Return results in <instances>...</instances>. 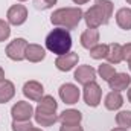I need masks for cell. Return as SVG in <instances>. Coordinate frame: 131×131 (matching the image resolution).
Returning a JSON list of instances; mask_svg holds the SVG:
<instances>
[{
	"label": "cell",
	"mask_w": 131,
	"mask_h": 131,
	"mask_svg": "<svg viewBox=\"0 0 131 131\" xmlns=\"http://www.w3.org/2000/svg\"><path fill=\"white\" fill-rule=\"evenodd\" d=\"M111 15H113V3L110 0H95V6H92L84 14V20L89 28L96 29L101 25H107Z\"/></svg>",
	"instance_id": "6da1fadb"
},
{
	"label": "cell",
	"mask_w": 131,
	"mask_h": 131,
	"mask_svg": "<svg viewBox=\"0 0 131 131\" xmlns=\"http://www.w3.org/2000/svg\"><path fill=\"white\" fill-rule=\"evenodd\" d=\"M57 108L58 104L53 99V96H43L38 102V107L35 108V121L41 127H50L58 121L57 116Z\"/></svg>",
	"instance_id": "7a4b0ae2"
},
{
	"label": "cell",
	"mask_w": 131,
	"mask_h": 131,
	"mask_svg": "<svg viewBox=\"0 0 131 131\" xmlns=\"http://www.w3.org/2000/svg\"><path fill=\"white\" fill-rule=\"evenodd\" d=\"M46 47L50 52L57 53L58 57L69 53L70 49H72V35H70V32L64 28L53 29L46 37Z\"/></svg>",
	"instance_id": "3957f363"
},
{
	"label": "cell",
	"mask_w": 131,
	"mask_h": 131,
	"mask_svg": "<svg viewBox=\"0 0 131 131\" xmlns=\"http://www.w3.org/2000/svg\"><path fill=\"white\" fill-rule=\"evenodd\" d=\"M84 17V12L81 11V8H61L53 11V14L50 15V21L55 26H61L64 29H75L81 18Z\"/></svg>",
	"instance_id": "277c9868"
},
{
	"label": "cell",
	"mask_w": 131,
	"mask_h": 131,
	"mask_svg": "<svg viewBox=\"0 0 131 131\" xmlns=\"http://www.w3.org/2000/svg\"><path fill=\"white\" fill-rule=\"evenodd\" d=\"M26 47L28 41L25 38H15L6 46V55L12 61H21L26 58Z\"/></svg>",
	"instance_id": "5b68a950"
},
{
	"label": "cell",
	"mask_w": 131,
	"mask_h": 131,
	"mask_svg": "<svg viewBox=\"0 0 131 131\" xmlns=\"http://www.w3.org/2000/svg\"><path fill=\"white\" fill-rule=\"evenodd\" d=\"M11 114H12V119L17 121V122H28V121H31V117H32L34 108L29 102L18 101L17 104L12 105Z\"/></svg>",
	"instance_id": "8992f818"
},
{
	"label": "cell",
	"mask_w": 131,
	"mask_h": 131,
	"mask_svg": "<svg viewBox=\"0 0 131 131\" xmlns=\"http://www.w3.org/2000/svg\"><path fill=\"white\" fill-rule=\"evenodd\" d=\"M102 98V90L96 84V81L84 85V101L89 107H98Z\"/></svg>",
	"instance_id": "52a82bcc"
},
{
	"label": "cell",
	"mask_w": 131,
	"mask_h": 131,
	"mask_svg": "<svg viewBox=\"0 0 131 131\" xmlns=\"http://www.w3.org/2000/svg\"><path fill=\"white\" fill-rule=\"evenodd\" d=\"M8 23L9 25H14V26H20L26 21L28 18V9L23 6V5H14L8 9Z\"/></svg>",
	"instance_id": "ba28073f"
},
{
	"label": "cell",
	"mask_w": 131,
	"mask_h": 131,
	"mask_svg": "<svg viewBox=\"0 0 131 131\" xmlns=\"http://www.w3.org/2000/svg\"><path fill=\"white\" fill-rule=\"evenodd\" d=\"M60 98L63 102L69 104V105H73L79 101V89L75 85V84H63L60 87Z\"/></svg>",
	"instance_id": "9c48e42d"
},
{
	"label": "cell",
	"mask_w": 131,
	"mask_h": 131,
	"mask_svg": "<svg viewBox=\"0 0 131 131\" xmlns=\"http://www.w3.org/2000/svg\"><path fill=\"white\" fill-rule=\"evenodd\" d=\"M78 60H79L78 53L69 52V53H64V55H60L57 58V61H55V66L61 72H69V70H72L75 66L78 64Z\"/></svg>",
	"instance_id": "30bf717a"
},
{
	"label": "cell",
	"mask_w": 131,
	"mask_h": 131,
	"mask_svg": "<svg viewBox=\"0 0 131 131\" xmlns=\"http://www.w3.org/2000/svg\"><path fill=\"white\" fill-rule=\"evenodd\" d=\"M75 79L82 85H85L89 82H93L96 79V70L92 66H79L75 70Z\"/></svg>",
	"instance_id": "8fae6325"
},
{
	"label": "cell",
	"mask_w": 131,
	"mask_h": 131,
	"mask_svg": "<svg viewBox=\"0 0 131 131\" xmlns=\"http://www.w3.org/2000/svg\"><path fill=\"white\" fill-rule=\"evenodd\" d=\"M131 84V76L127 73H114L108 79V85L113 92H122Z\"/></svg>",
	"instance_id": "7c38bea8"
},
{
	"label": "cell",
	"mask_w": 131,
	"mask_h": 131,
	"mask_svg": "<svg viewBox=\"0 0 131 131\" xmlns=\"http://www.w3.org/2000/svg\"><path fill=\"white\" fill-rule=\"evenodd\" d=\"M43 92L44 89L38 81H28L23 85V95L31 101H40L43 98Z\"/></svg>",
	"instance_id": "4fadbf2b"
},
{
	"label": "cell",
	"mask_w": 131,
	"mask_h": 131,
	"mask_svg": "<svg viewBox=\"0 0 131 131\" xmlns=\"http://www.w3.org/2000/svg\"><path fill=\"white\" fill-rule=\"evenodd\" d=\"M99 41V32L98 29H93V28H89L87 31H84L81 35V46L85 47V49H92L98 44Z\"/></svg>",
	"instance_id": "5bb4252c"
},
{
	"label": "cell",
	"mask_w": 131,
	"mask_h": 131,
	"mask_svg": "<svg viewBox=\"0 0 131 131\" xmlns=\"http://www.w3.org/2000/svg\"><path fill=\"white\" fill-rule=\"evenodd\" d=\"M82 119V114L78 111V110H64L60 116H58V121L63 124V125H76L79 124Z\"/></svg>",
	"instance_id": "9a60e30c"
},
{
	"label": "cell",
	"mask_w": 131,
	"mask_h": 131,
	"mask_svg": "<svg viewBox=\"0 0 131 131\" xmlns=\"http://www.w3.org/2000/svg\"><path fill=\"white\" fill-rule=\"evenodd\" d=\"M46 57V50L38 46V44H28L26 47V60H29L31 63H40L41 60H44Z\"/></svg>",
	"instance_id": "2e32d148"
},
{
	"label": "cell",
	"mask_w": 131,
	"mask_h": 131,
	"mask_svg": "<svg viewBox=\"0 0 131 131\" xmlns=\"http://www.w3.org/2000/svg\"><path fill=\"white\" fill-rule=\"evenodd\" d=\"M116 23L121 29L130 31L131 29V9L130 8H121L116 14Z\"/></svg>",
	"instance_id": "e0dca14e"
},
{
	"label": "cell",
	"mask_w": 131,
	"mask_h": 131,
	"mask_svg": "<svg viewBox=\"0 0 131 131\" xmlns=\"http://www.w3.org/2000/svg\"><path fill=\"white\" fill-rule=\"evenodd\" d=\"M15 95V87L11 81L3 79L0 81V104H6L8 101L14 98Z\"/></svg>",
	"instance_id": "ac0fdd59"
},
{
	"label": "cell",
	"mask_w": 131,
	"mask_h": 131,
	"mask_svg": "<svg viewBox=\"0 0 131 131\" xmlns=\"http://www.w3.org/2000/svg\"><path fill=\"white\" fill-rule=\"evenodd\" d=\"M105 108L107 110H119L122 105H124V98L121 95V92H110L107 96H105Z\"/></svg>",
	"instance_id": "d6986e66"
},
{
	"label": "cell",
	"mask_w": 131,
	"mask_h": 131,
	"mask_svg": "<svg viewBox=\"0 0 131 131\" xmlns=\"http://www.w3.org/2000/svg\"><path fill=\"white\" fill-rule=\"evenodd\" d=\"M107 60L113 64H119L122 60H124V55H122V46L119 43H113L110 46V50H108V55H107Z\"/></svg>",
	"instance_id": "ffe728a7"
},
{
	"label": "cell",
	"mask_w": 131,
	"mask_h": 131,
	"mask_svg": "<svg viewBox=\"0 0 131 131\" xmlns=\"http://www.w3.org/2000/svg\"><path fill=\"white\" fill-rule=\"evenodd\" d=\"M108 50H110V46H108V44H96L95 47H92V49H90V57H92V58H95V60L107 58Z\"/></svg>",
	"instance_id": "44dd1931"
},
{
	"label": "cell",
	"mask_w": 131,
	"mask_h": 131,
	"mask_svg": "<svg viewBox=\"0 0 131 131\" xmlns=\"http://www.w3.org/2000/svg\"><path fill=\"white\" fill-rule=\"evenodd\" d=\"M116 122H117L119 127L128 130V128L131 127V111H128V110H125V111H119L117 116H116Z\"/></svg>",
	"instance_id": "7402d4cb"
},
{
	"label": "cell",
	"mask_w": 131,
	"mask_h": 131,
	"mask_svg": "<svg viewBox=\"0 0 131 131\" xmlns=\"http://www.w3.org/2000/svg\"><path fill=\"white\" fill-rule=\"evenodd\" d=\"M98 73H99V76H101L104 81L108 82V79L116 73V70H114L113 66H110V64H101L99 66V69H98Z\"/></svg>",
	"instance_id": "603a6c76"
},
{
	"label": "cell",
	"mask_w": 131,
	"mask_h": 131,
	"mask_svg": "<svg viewBox=\"0 0 131 131\" xmlns=\"http://www.w3.org/2000/svg\"><path fill=\"white\" fill-rule=\"evenodd\" d=\"M9 35H11L9 23L0 18V43H2V41H5V40H8V38H9Z\"/></svg>",
	"instance_id": "cb8c5ba5"
},
{
	"label": "cell",
	"mask_w": 131,
	"mask_h": 131,
	"mask_svg": "<svg viewBox=\"0 0 131 131\" xmlns=\"http://www.w3.org/2000/svg\"><path fill=\"white\" fill-rule=\"evenodd\" d=\"M55 3H57V0H34L35 8H37V9H41V11L50 9Z\"/></svg>",
	"instance_id": "d4e9b609"
},
{
	"label": "cell",
	"mask_w": 131,
	"mask_h": 131,
	"mask_svg": "<svg viewBox=\"0 0 131 131\" xmlns=\"http://www.w3.org/2000/svg\"><path fill=\"white\" fill-rule=\"evenodd\" d=\"M122 55H124V60H127L128 63H131V43L122 46Z\"/></svg>",
	"instance_id": "484cf974"
},
{
	"label": "cell",
	"mask_w": 131,
	"mask_h": 131,
	"mask_svg": "<svg viewBox=\"0 0 131 131\" xmlns=\"http://www.w3.org/2000/svg\"><path fill=\"white\" fill-rule=\"evenodd\" d=\"M60 131H84L82 130V127H79V124H76V125H63Z\"/></svg>",
	"instance_id": "4316f807"
},
{
	"label": "cell",
	"mask_w": 131,
	"mask_h": 131,
	"mask_svg": "<svg viewBox=\"0 0 131 131\" xmlns=\"http://www.w3.org/2000/svg\"><path fill=\"white\" fill-rule=\"evenodd\" d=\"M73 3H76V5H84V3H87V2H90V0H72Z\"/></svg>",
	"instance_id": "83f0119b"
},
{
	"label": "cell",
	"mask_w": 131,
	"mask_h": 131,
	"mask_svg": "<svg viewBox=\"0 0 131 131\" xmlns=\"http://www.w3.org/2000/svg\"><path fill=\"white\" fill-rule=\"evenodd\" d=\"M25 131H43V130H40V128H35V127H32V125H31L28 130H25Z\"/></svg>",
	"instance_id": "f1b7e54d"
},
{
	"label": "cell",
	"mask_w": 131,
	"mask_h": 131,
	"mask_svg": "<svg viewBox=\"0 0 131 131\" xmlns=\"http://www.w3.org/2000/svg\"><path fill=\"white\" fill-rule=\"evenodd\" d=\"M5 79V72H3V69L0 67V81H3Z\"/></svg>",
	"instance_id": "f546056e"
},
{
	"label": "cell",
	"mask_w": 131,
	"mask_h": 131,
	"mask_svg": "<svg viewBox=\"0 0 131 131\" xmlns=\"http://www.w3.org/2000/svg\"><path fill=\"white\" fill-rule=\"evenodd\" d=\"M111 131H128L127 128H122V127H119V128H113Z\"/></svg>",
	"instance_id": "4dcf8cb0"
},
{
	"label": "cell",
	"mask_w": 131,
	"mask_h": 131,
	"mask_svg": "<svg viewBox=\"0 0 131 131\" xmlns=\"http://www.w3.org/2000/svg\"><path fill=\"white\" fill-rule=\"evenodd\" d=\"M128 101L131 102V87H130V90H128Z\"/></svg>",
	"instance_id": "1f68e13d"
},
{
	"label": "cell",
	"mask_w": 131,
	"mask_h": 131,
	"mask_svg": "<svg viewBox=\"0 0 131 131\" xmlns=\"http://www.w3.org/2000/svg\"><path fill=\"white\" fill-rule=\"evenodd\" d=\"M127 3H130V5H131V0H127Z\"/></svg>",
	"instance_id": "d6a6232c"
},
{
	"label": "cell",
	"mask_w": 131,
	"mask_h": 131,
	"mask_svg": "<svg viewBox=\"0 0 131 131\" xmlns=\"http://www.w3.org/2000/svg\"><path fill=\"white\" fill-rule=\"evenodd\" d=\"M18 2H26V0H18Z\"/></svg>",
	"instance_id": "836d02e7"
},
{
	"label": "cell",
	"mask_w": 131,
	"mask_h": 131,
	"mask_svg": "<svg viewBox=\"0 0 131 131\" xmlns=\"http://www.w3.org/2000/svg\"><path fill=\"white\" fill-rule=\"evenodd\" d=\"M130 70H131V63H130Z\"/></svg>",
	"instance_id": "e575fe53"
}]
</instances>
